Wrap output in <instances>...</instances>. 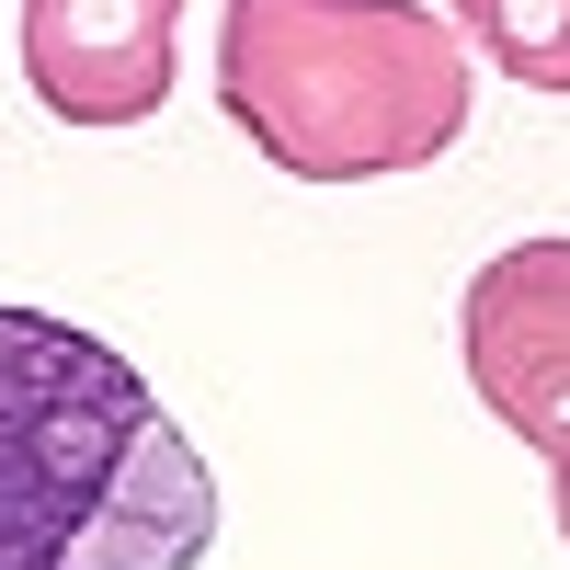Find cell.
I'll list each match as a JSON object with an SVG mask.
<instances>
[{
	"mask_svg": "<svg viewBox=\"0 0 570 570\" xmlns=\"http://www.w3.org/2000/svg\"><path fill=\"white\" fill-rule=\"evenodd\" d=\"M217 480L104 331L0 308V570H195Z\"/></svg>",
	"mask_w": 570,
	"mask_h": 570,
	"instance_id": "6da1fadb",
	"label": "cell"
},
{
	"mask_svg": "<svg viewBox=\"0 0 570 570\" xmlns=\"http://www.w3.org/2000/svg\"><path fill=\"white\" fill-rule=\"evenodd\" d=\"M217 104L297 183H389L468 137V46L422 0H228Z\"/></svg>",
	"mask_w": 570,
	"mask_h": 570,
	"instance_id": "7a4b0ae2",
	"label": "cell"
},
{
	"mask_svg": "<svg viewBox=\"0 0 570 570\" xmlns=\"http://www.w3.org/2000/svg\"><path fill=\"white\" fill-rule=\"evenodd\" d=\"M456 354L491 422H513L548 468L570 456V240H513L468 274Z\"/></svg>",
	"mask_w": 570,
	"mask_h": 570,
	"instance_id": "3957f363",
	"label": "cell"
},
{
	"mask_svg": "<svg viewBox=\"0 0 570 570\" xmlns=\"http://www.w3.org/2000/svg\"><path fill=\"white\" fill-rule=\"evenodd\" d=\"M23 80L58 126H149L183 80V0H23Z\"/></svg>",
	"mask_w": 570,
	"mask_h": 570,
	"instance_id": "277c9868",
	"label": "cell"
},
{
	"mask_svg": "<svg viewBox=\"0 0 570 570\" xmlns=\"http://www.w3.org/2000/svg\"><path fill=\"white\" fill-rule=\"evenodd\" d=\"M480 58L525 91H570V0H456Z\"/></svg>",
	"mask_w": 570,
	"mask_h": 570,
	"instance_id": "5b68a950",
	"label": "cell"
},
{
	"mask_svg": "<svg viewBox=\"0 0 570 570\" xmlns=\"http://www.w3.org/2000/svg\"><path fill=\"white\" fill-rule=\"evenodd\" d=\"M559 537H570V456H559Z\"/></svg>",
	"mask_w": 570,
	"mask_h": 570,
	"instance_id": "8992f818",
	"label": "cell"
}]
</instances>
